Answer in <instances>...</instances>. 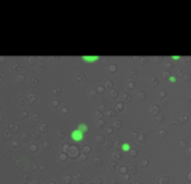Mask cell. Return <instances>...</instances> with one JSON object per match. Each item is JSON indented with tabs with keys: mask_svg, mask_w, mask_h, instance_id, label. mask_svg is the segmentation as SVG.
<instances>
[{
	"mask_svg": "<svg viewBox=\"0 0 191 184\" xmlns=\"http://www.w3.org/2000/svg\"><path fill=\"white\" fill-rule=\"evenodd\" d=\"M100 57L99 56H83L82 57V60L85 61V62H87V64H92V62H96L97 60H99Z\"/></svg>",
	"mask_w": 191,
	"mask_h": 184,
	"instance_id": "cell-2",
	"label": "cell"
},
{
	"mask_svg": "<svg viewBox=\"0 0 191 184\" xmlns=\"http://www.w3.org/2000/svg\"><path fill=\"white\" fill-rule=\"evenodd\" d=\"M77 130H78L82 135H85V134H87V131H89V127H87L86 125H79V126H78V129H77Z\"/></svg>",
	"mask_w": 191,
	"mask_h": 184,
	"instance_id": "cell-3",
	"label": "cell"
},
{
	"mask_svg": "<svg viewBox=\"0 0 191 184\" xmlns=\"http://www.w3.org/2000/svg\"><path fill=\"white\" fill-rule=\"evenodd\" d=\"M122 150H123V152H127V150H130V145H129L127 143H125V144H122Z\"/></svg>",
	"mask_w": 191,
	"mask_h": 184,
	"instance_id": "cell-4",
	"label": "cell"
},
{
	"mask_svg": "<svg viewBox=\"0 0 191 184\" xmlns=\"http://www.w3.org/2000/svg\"><path fill=\"white\" fill-rule=\"evenodd\" d=\"M70 136H72V139H73L74 141H82V139H83V135H82V134H81V132H79L78 130H74V131H72Z\"/></svg>",
	"mask_w": 191,
	"mask_h": 184,
	"instance_id": "cell-1",
	"label": "cell"
}]
</instances>
